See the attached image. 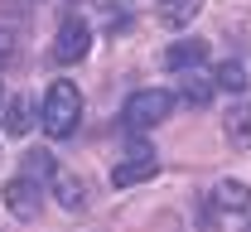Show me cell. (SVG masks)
Instances as JSON below:
<instances>
[{"mask_svg": "<svg viewBox=\"0 0 251 232\" xmlns=\"http://www.w3.org/2000/svg\"><path fill=\"white\" fill-rule=\"evenodd\" d=\"M5 131L10 135H29L34 131V102L29 97H10L5 102Z\"/></svg>", "mask_w": 251, "mask_h": 232, "instance_id": "obj_12", "label": "cell"}, {"mask_svg": "<svg viewBox=\"0 0 251 232\" xmlns=\"http://www.w3.org/2000/svg\"><path fill=\"white\" fill-rule=\"evenodd\" d=\"M247 232H251V223H247Z\"/></svg>", "mask_w": 251, "mask_h": 232, "instance_id": "obj_17", "label": "cell"}, {"mask_svg": "<svg viewBox=\"0 0 251 232\" xmlns=\"http://www.w3.org/2000/svg\"><path fill=\"white\" fill-rule=\"evenodd\" d=\"M222 135H227L232 150H251V102H237L222 116Z\"/></svg>", "mask_w": 251, "mask_h": 232, "instance_id": "obj_7", "label": "cell"}, {"mask_svg": "<svg viewBox=\"0 0 251 232\" xmlns=\"http://www.w3.org/2000/svg\"><path fill=\"white\" fill-rule=\"evenodd\" d=\"M44 131L53 135V140H63V135L77 131V121H82V92L68 82V77H58L53 87H49V97H44Z\"/></svg>", "mask_w": 251, "mask_h": 232, "instance_id": "obj_1", "label": "cell"}, {"mask_svg": "<svg viewBox=\"0 0 251 232\" xmlns=\"http://www.w3.org/2000/svg\"><path fill=\"white\" fill-rule=\"evenodd\" d=\"M169 111H174V92H164V87H140V92L126 97L121 126L126 131H150V126H159Z\"/></svg>", "mask_w": 251, "mask_h": 232, "instance_id": "obj_2", "label": "cell"}, {"mask_svg": "<svg viewBox=\"0 0 251 232\" xmlns=\"http://www.w3.org/2000/svg\"><path fill=\"white\" fill-rule=\"evenodd\" d=\"M10 58H15V34H10V29H0V68L10 63Z\"/></svg>", "mask_w": 251, "mask_h": 232, "instance_id": "obj_15", "label": "cell"}, {"mask_svg": "<svg viewBox=\"0 0 251 232\" xmlns=\"http://www.w3.org/2000/svg\"><path fill=\"white\" fill-rule=\"evenodd\" d=\"M87 49H92V29L82 20H63L58 39H53V58L58 63H77V58H87Z\"/></svg>", "mask_w": 251, "mask_h": 232, "instance_id": "obj_4", "label": "cell"}, {"mask_svg": "<svg viewBox=\"0 0 251 232\" xmlns=\"http://www.w3.org/2000/svg\"><path fill=\"white\" fill-rule=\"evenodd\" d=\"M213 87H218V82L193 68V73H184V82H179V97H184L188 106H208V102H213Z\"/></svg>", "mask_w": 251, "mask_h": 232, "instance_id": "obj_10", "label": "cell"}, {"mask_svg": "<svg viewBox=\"0 0 251 232\" xmlns=\"http://www.w3.org/2000/svg\"><path fill=\"white\" fill-rule=\"evenodd\" d=\"M213 82H218L222 92H242L247 87V68L242 63H218L213 68Z\"/></svg>", "mask_w": 251, "mask_h": 232, "instance_id": "obj_14", "label": "cell"}, {"mask_svg": "<svg viewBox=\"0 0 251 232\" xmlns=\"http://www.w3.org/2000/svg\"><path fill=\"white\" fill-rule=\"evenodd\" d=\"M203 58H208V39H174L164 49V68L169 73H193Z\"/></svg>", "mask_w": 251, "mask_h": 232, "instance_id": "obj_6", "label": "cell"}, {"mask_svg": "<svg viewBox=\"0 0 251 232\" xmlns=\"http://www.w3.org/2000/svg\"><path fill=\"white\" fill-rule=\"evenodd\" d=\"M49 184H53V194H58V203L68 208V213H77V208L87 203V194H82V179H77V174H68V169H58Z\"/></svg>", "mask_w": 251, "mask_h": 232, "instance_id": "obj_11", "label": "cell"}, {"mask_svg": "<svg viewBox=\"0 0 251 232\" xmlns=\"http://www.w3.org/2000/svg\"><path fill=\"white\" fill-rule=\"evenodd\" d=\"M5 208L20 218V223H29V218H39V208H44V194H39V184L34 179H25V174H15L10 184H5Z\"/></svg>", "mask_w": 251, "mask_h": 232, "instance_id": "obj_3", "label": "cell"}, {"mask_svg": "<svg viewBox=\"0 0 251 232\" xmlns=\"http://www.w3.org/2000/svg\"><path fill=\"white\" fill-rule=\"evenodd\" d=\"M213 208L237 218V213H247V208H251V189L242 184V179H222L218 189H213Z\"/></svg>", "mask_w": 251, "mask_h": 232, "instance_id": "obj_8", "label": "cell"}, {"mask_svg": "<svg viewBox=\"0 0 251 232\" xmlns=\"http://www.w3.org/2000/svg\"><path fill=\"white\" fill-rule=\"evenodd\" d=\"M203 10V0H159V25L164 29H184V25H193V15Z\"/></svg>", "mask_w": 251, "mask_h": 232, "instance_id": "obj_9", "label": "cell"}, {"mask_svg": "<svg viewBox=\"0 0 251 232\" xmlns=\"http://www.w3.org/2000/svg\"><path fill=\"white\" fill-rule=\"evenodd\" d=\"M5 102H10V97H5V82H0V111H5Z\"/></svg>", "mask_w": 251, "mask_h": 232, "instance_id": "obj_16", "label": "cell"}, {"mask_svg": "<svg viewBox=\"0 0 251 232\" xmlns=\"http://www.w3.org/2000/svg\"><path fill=\"white\" fill-rule=\"evenodd\" d=\"M53 174H58V165H53L49 150H29V155H25V179L44 184V179H53Z\"/></svg>", "mask_w": 251, "mask_h": 232, "instance_id": "obj_13", "label": "cell"}, {"mask_svg": "<svg viewBox=\"0 0 251 232\" xmlns=\"http://www.w3.org/2000/svg\"><path fill=\"white\" fill-rule=\"evenodd\" d=\"M155 169H159V160L145 150V145H135L121 165L111 169V184H116V189H130V184H140V179H155Z\"/></svg>", "mask_w": 251, "mask_h": 232, "instance_id": "obj_5", "label": "cell"}]
</instances>
